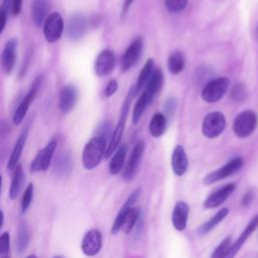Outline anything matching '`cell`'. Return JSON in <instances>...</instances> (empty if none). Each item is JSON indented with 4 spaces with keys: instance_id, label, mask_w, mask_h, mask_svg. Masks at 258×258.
Segmentation results:
<instances>
[{
    "instance_id": "obj_14",
    "label": "cell",
    "mask_w": 258,
    "mask_h": 258,
    "mask_svg": "<svg viewBox=\"0 0 258 258\" xmlns=\"http://www.w3.org/2000/svg\"><path fill=\"white\" fill-rule=\"evenodd\" d=\"M115 67V55L110 49L102 50L95 60V73L99 77L109 75Z\"/></svg>"
},
{
    "instance_id": "obj_26",
    "label": "cell",
    "mask_w": 258,
    "mask_h": 258,
    "mask_svg": "<svg viewBox=\"0 0 258 258\" xmlns=\"http://www.w3.org/2000/svg\"><path fill=\"white\" fill-rule=\"evenodd\" d=\"M152 72H153V59L152 58H148L146 60V62L144 63L143 68L141 69L139 75H138L135 87L132 89V92H133L134 96L136 94H138L141 91V89L147 84V82H148Z\"/></svg>"
},
{
    "instance_id": "obj_4",
    "label": "cell",
    "mask_w": 258,
    "mask_h": 258,
    "mask_svg": "<svg viewBox=\"0 0 258 258\" xmlns=\"http://www.w3.org/2000/svg\"><path fill=\"white\" fill-rule=\"evenodd\" d=\"M226 127V118L223 113L213 111L208 113L203 119L202 132L207 138L213 139L222 134Z\"/></svg>"
},
{
    "instance_id": "obj_17",
    "label": "cell",
    "mask_w": 258,
    "mask_h": 258,
    "mask_svg": "<svg viewBox=\"0 0 258 258\" xmlns=\"http://www.w3.org/2000/svg\"><path fill=\"white\" fill-rule=\"evenodd\" d=\"M16 47L17 39L11 38L5 44V47L1 54V67L5 74H10L13 71L16 59Z\"/></svg>"
},
{
    "instance_id": "obj_32",
    "label": "cell",
    "mask_w": 258,
    "mask_h": 258,
    "mask_svg": "<svg viewBox=\"0 0 258 258\" xmlns=\"http://www.w3.org/2000/svg\"><path fill=\"white\" fill-rule=\"evenodd\" d=\"M148 105H149V103H148V100H147V96L143 92L139 96V98L136 101L135 106L133 108V115H132V123L133 124H137L140 121V119L142 118V116L144 114V111H145V109Z\"/></svg>"
},
{
    "instance_id": "obj_25",
    "label": "cell",
    "mask_w": 258,
    "mask_h": 258,
    "mask_svg": "<svg viewBox=\"0 0 258 258\" xmlns=\"http://www.w3.org/2000/svg\"><path fill=\"white\" fill-rule=\"evenodd\" d=\"M126 153H127V146L125 144L119 145V147L114 152L109 164V170L112 174H117L123 169Z\"/></svg>"
},
{
    "instance_id": "obj_3",
    "label": "cell",
    "mask_w": 258,
    "mask_h": 258,
    "mask_svg": "<svg viewBox=\"0 0 258 258\" xmlns=\"http://www.w3.org/2000/svg\"><path fill=\"white\" fill-rule=\"evenodd\" d=\"M258 124L257 114L252 110H245L239 113L233 122V131L236 136L245 138L250 136Z\"/></svg>"
},
{
    "instance_id": "obj_19",
    "label": "cell",
    "mask_w": 258,
    "mask_h": 258,
    "mask_svg": "<svg viewBox=\"0 0 258 258\" xmlns=\"http://www.w3.org/2000/svg\"><path fill=\"white\" fill-rule=\"evenodd\" d=\"M78 100V91L74 85L64 86L59 95V108L63 113L73 110Z\"/></svg>"
},
{
    "instance_id": "obj_11",
    "label": "cell",
    "mask_w": 258,
    "mask_h": 258,
    "mask_svg": "<svg viewBox=\"0 0 258 258\" xmlns=\"http://www.w3.org/2000/svg\"><path fill=\"white\" fill-rule=\"evenodd\" d=\"M145 150V143L143 140H139L133 147L132 152L130 154V157L128 159V162L125 166V169L123 171V178L126 180H130L135 175L139 163L141 161V158L143 156Z\"/></svg>"
},
{
    "instance_id": "obj_16",
    "label": "cell",
    "mask_w": 258,
    "mask_h": 258,
    "mask_svg": "<svg viewBox=\"0 0 258 258\" xmlns=\"http://www.w3.org/2000/svg\"><path fill=\"white\" fill-rule=\"evenodd\" d=\"M235 183H228L223 187L217 189L213 194H211L204 202V208L206 209H214L221 206L235 190Z\"/></svg>"
},
{
    "instance_id": "obj_8",
    "label": "cell",
    "mask_w": 258,
    "mask_h": 258,
    "mask_svg": "<svg viewBox=\"0 0 258 258\" xmlns=\"http://www.w3.org/2000/svg\"><path fill=\"white\" fill-rule=\"evenodd\" d=\"M243 163H244V161L241 157H235V158L231 159L229 162H227L224 166H222V167L218 168L217 170L206 175L204 178V182L206 184H211V183H214L221 179H224V178L232 175L236 171H238L243 166Z\"/></svg>"
},
{
    "instance_id": "obj_7",
    "label": "cell",
    "mask_w": 258,
    "mask_h": 258,
    "mask_svg": "<svg viewBox=\"0 0 258 258\" xmlns=\"http://www.w3.org/2000/svg\"><path fill=\"white\" fill-rule=\"evenodd\" d=\"M63 32V20L59 13L53 12L49 14L43 24V34L47 42L57 41Z\"/></svg>"
},
{
    "instance_id": "obj_1",
    "label": "cell",
    "mask_w": 258,
    "mask_h": 258,
    "mask_svg": "<svg viewBox=\"0 0 258 258\" xmlns=\"http://www.w3.org/2000/svg\"><path fill=\"white\" fill-rule=\"evenodd\" d=\"M107 149V140L101 136H95L90 139L84 147L82 162L86 169H94L99 165L105 156Z\"/></svg>"
},
{
    "instance_id": "obj_2",
    "label": "cell",
    "mask_w": 258,
    "mask_h": 258,
    "mask_svg": "<svg viewBox=\"0 0 258 258\" xmlns=\"http://www.w3.org/2000/svg\"><path fill=\"white\" fill-rule=\"evenodd\" d=\"M134 97L132 90L129 92L127 98L125 99L124 103H123V107L121 109V114H120V118L119 121L115 127V129L113 130L112 136L110 138L109 144L107 145V149H106V153H105V157H110L115 151L116 149L119 147L120 141L122 139L123 133H124V129H125V124H126V119H127V115L129 112V106L131 103V99Z\"/></svg>"
},
{
    "instance_id": "obj_43",
    "label": "cell",
    "mask_w": 258,
    "mask_h": 258,
    "mask_svg": "<svg viewBox=\"0 0 258 258\" xmlns=\"http://www.w3.org/2000/svg\"><path fill=\"white\" fill-rule=\"evenodd\" d=\"M253 198H254V194H253L251 190L247 191V192L244 195L243 199H242V206H243V207L248 206V205L252 202Z\"/></svg>"
},
{
    "instance_id": "obj_21",
    "label": "cell",
    "mask_w": 258,
    "mask_h": 258,
    "mask_svg": "<svg viewBox=\"0 0 258 258\" xmlns=\"http://www.w3.org/2000/svg\"><path fill=\"white\" fill-rule=\"evenodd\" d=\"M162 84H163V74H162V71L159 68H157L152 72L146 84V89L144 91V93L147 96L149 105L152 103L155 95L158 94V92L160 91Z\"/></svg>"
},
{
    "instance_id": "obj_35",
    "label": "cell",
    "mask_w": 258,
    "mask_h": 258,
    "mask_svg": "<svg viewBox=\"0 0 258 258\" xmlns=\"http://www.w3.org/2000/svg\"><path fill=\"white\" fill-rule=\"evenodd\" d=\"M230 95H231V98L234 101H237V102L243 101L247 97V89H246V87L243 84L236 83L232 87Z\"/></svg>"
},
{
    "instance_id": "obj_50",
    "label": "cell",
    "mask_w": 258,
    "mask_h": 258,
    "mask_svg": "<svg viewBox=\"0 0 258 258\" xmlns=\"http://www.w3.org/2000/svg\"><path fill=\"white\" fill-rule=\"evenodd\" d=\"M53 258H63L62 256H55V257H53Z\"/></svg>"
},
{
    "instance_id": "obj_23",
    "label": "cell",
    "mask_w": 258,
    "mask_h": 258,
    "mask_svg": "<svg viewBox=\"0 0 258 258\" xmlns=\"http://www.w3.org/2000/svg\"><path fill=\"white\" fill-rule=\"evenodd\" d=\"M26 138H27V129H25L20 134V136L18 137V139L16 140V142L14 144V147L12 149V152L10 154V158H9L8 164H7L8 169L14 170V168L18 164V160H19V158L21 156V153H22V150L24 148V145H25V142H26Z\"/></svg>"
},
{
    "instance_id": "obj_45",
    "label": "cell",
    "mask_w": 258,
    "mask_h": 258,
    "mask_svg": "<svg viewBox=\"0 0 258 258\" xmlns=\"http://www.w3.org/2000/svg\"><path fill=\"white\" fill-rule=\"evenodd\" d=\"M7 132V128H6V124L4 122H0V139H2Z\"/></svg>"
},
{
    "instance_id": "obj_13",
    "label": "cell",
    "mask_w": 258,
    "mask_h": 258,
    "mask_svg": "<svg viewBox=\"0 0 258 258\" xmlns=\"http://www.w3.org/2000/svg\"><path fill=\"white\" fill-rule=\"evenodd\" d=\"M82 250L87 256L96 255L102 247V234L97 229L88 231L82 240Z\"/></svg>"
},
{
    "instance_id": "obj_46",
    "label": "cell",
    "mask_w": 258,
    "mask_h": 258,
    "mask_svg": "<svg viewBox=\"0 0 258 258\" xmlns=\"http://www.w3.org/2000/svg\"><path fill=\"white\" fill-rule=\"evenodd\" d=\"M2 225H3V213H2V211H0V229H1Z\"/></svg>"
},
{
    "instance_id": "obj_47",
    "label": "cell",
    "mask_w": 258,
    "mask_h": 258,
    "mask_svg": "<svg viewBox=\"0 0 258 258\" xmlns=\"http://www.w3.org/2000/svg\"><path fill=\"white\" fill-rule=\"evenodd\" d=\"M26 258H37L35 255H29V256H27Z\"/></svg>"
},
{
    "instance_id": "obj_38",
    "label": "cell",
    "mask_w": 258,
    "mask_h": 258,
    "mask_svg": "<svg viewBox=\"0 0 258 258\" xmlns=\"http://www.w3.org/2000/svg\"><path fill=\"white\" fill-rule=\"evenodd\" d=\"M11 2L12 0H4L1 8H0V34L5 28L7 22V15L8 11L11 10Z\"/></svg>"
},
{
    "instance_id": "obj_44",
    "label": "cell",
    "mask_w": 258,
    "mask_h": 258,
    "mask_svg": "<svg viewBox=\"0 0 258 258\" xmlns=\"http://www.w3.org/2000/svg\"><path fill=\"white\" fill-rule=\"evenodd\" d=\"M133 1H134V0H124L123 8H122V15H124V14L128 11L129 7H130V6H131V4L133 3Z\"/></svg>"
},
{
    "instance_id": "obj_41",
    "label": "cell",
    "mask_w": 258,
    "mask_h": 258,
    "mask_svg": "<svg viewBox=\"0 0 258 258\" xmlns=\"http://www.w3.org/2000/svg\"><path fill=\"white\" fill-rule=\"evenodd\" d=\"M117 89H118V82H117L116 80H114V79L111 80V81L107 84V86H106V88H105V96H106L107 98L113 96V95L116 93Z\"/></svg>"
},
{
    "instance_id": "obj_36",
    "label": "cell",
    "mask_w": 258,
    "mask_h": 258,
    "mask_svg": "<svg viewBox=\"0 0 258 258\" xmlns=\"http://www.w3.org/2000/svg\"><path fill=\"white\" fill-rule=\"evenodd\" d=\"M230 242H231V238L230 237L225 238L219 244V246L214 250L211 258H225L226 254H227V252L229 250V247H230Z\"/></svg>"
},
{
    "instance_id": "obj_39",
    "label": "cell",
    "mask_w": 258,
    "mask_h": 258,
    "mask_svg": "<svg viewBox=\"0 0 258 258\" xmlns=\"http://www.w3.org/2000/svg\"><path fill=\"white\" fill-rule=\"evenodd\" d=\"M10 249V236L5 232L0 236V257L7 256Z\"/></svg>"
},
{
    "instance_id": "obj_20",
    "label": "cell",
    "mask_w": 258,
    "mask_h": 258,
    "mask_svg": "<svg viewBox=\"0 0 258 258\" xmlns=\"http://www.w3.org/2000/svg\"><path fill=\"white\" fill-rule=\"evenodd\" d=\"M188 161L186 157V153L184 148L181 145H176L171 154V168L172 171L180 176L182 175L187 169Z\"/></svg>"
},
{
    "instance_id": "obj_10",
    "label": "cell",
    "mask_w": 258,
    "mask_h": 258,
    "mask_svg": "<svg viewBox=\"0 0 258 258\" xmlns=\"http://www.w3.org/2000/svg\"><path fill=\"white\" fill-rule=\"evenodd\" d=\"M143 49V39L142 37H136L130 45L125 50L121 58V70L122 72H127L133 66H135L142 53Z\"/></svg>"
},
{
    "instance_id": "obj_24",
    "label": "cell",
    "mask_w": 258,
    "mask_h": 258,
    "mask_svg": "<svg viewBox=\"0 0 258 258\" xmlns=\"http://www.w3.org/2000/svg\"><path fill=\"white\" fill-rule=\"evenodd\" d=\"M167 118L162 113H155L149 123V133L153 137H160L166 131Z\"/></svg>"
},
{
    "instance_id": "obj_22",
    "label": "cell",
    "mask_w": 258,
    "mask_h": 258,
    "mask_svg": "<svg viewBox=\"0 0 258 258\" xmlns=\"http://www.w3.org/2000/svg\"><path fill=\"white\" fill-rule=\"evenodd\" d=\"M139 192H140L139 188L135 189V190L128 197V199L126 200V202L124 203V205H123L122 208L120 209L118 215L116 216V218H115V220H114L113 226H112V230H111L112 234H117V233L119 232V230H121L122 225H123V221H124V219H125V217H126L128 211L130 210V208H132L133 204L136 202V200H137V198H138V196H139Z\"/></svg>"
},
{
    "instance_id": "obj_5",
    "label": "cell",
    "mask_w": 258,
    "mask_h": 258,
    "mask_svg": "<svg viewBox=\"0 0 258 258\" xmlns=\"http://www.w3.org/2000/svg\"><path fill=\"white\" fill-rule=\"evenodd\" d=\"M230 86L229 79L216 78L208 82L202 90V98L207 103H216L227 93Z\"/></svg>"
},
{
    "instance_id": "obj_29",
    "label": "cell",
    "mask_w": 258,
    "mask_h": 258,
    "mask_svg": "<svg viewBox=\"0 0 258 258\" xmlns=\"http://www.w3.org/2000/svg\"><path fill=\"white\" fill-rule=\"evenodd\" d=\"M229 214V210L227 208H223L222 210H220L219 212H217V214L215 216H213L208 222L204 223L198 230V234L199 235H205L207 233H209L211 230H213L220 222H222L226 216Z\"/></svg>"
},
{
    "instance_id": "obj_9",
    "label": "cell",
    "mask_w": 258,
    "mask_h": 258,
    "mask_svg": "<svg viewBox=\"0 0 258 258\" xmlns=\"http://www.w3.org/2000/svg\"><path fill=\"white\" fill-rule=\"evenodd\" d=\"M55 148H56V141L55 140L49 141L36 154V156L32 160L31 165H30V171L31 172L45 171L48 168V166L50 165V161H51V158H52Z\"/></svg>"
},
{
    "instance_id": "obj_27",
    "label": "cell",
    "mask_w": 258,
    "mask_h": 258,
    "mask_svg": "<svg viewBox=\"0 0 258 258\" xmlns=\"http://www.w3.org/2000/svg\"><path fill=\"white\" fill-rule=\"evenodd\" d=\"M47 2L46 0H33L31 5V17L32 21L36 26H40L46 16Z\"/></svg>"
},
{
    "instance_id": "obj_42",
    "label": "cell",
    "mask_w": 258,
    "mask_h": 258,
    "mask_svg": "<svg viewBox=\"0 0 258 258\" xmlns=\"http://www.w3.org/2000/svg\"><path fill=\"white\" fill-rule=\"evenodd\" d=\"M23 0H12L11 2V12L13 15H18L22 9Z\"/></svg>"
},
{
    "instance_id": "obj_34",
    "label": "cell",
    "mask_w": 258,
    "mask_h": 258,
    "mask_svg": "<svg viewBox=\"0 0 258 258\" xmlns=\"http://www.w3.org/2000/svg\"><path fill=\"white\" fill-rule=\"evenodd\" d=\"M164 6L170 13H179L187 5L188 0H164Z\"/></svg>"
},
{
    "instance_id": "obj_31",
    "label": "cell",
    "mask_w": 258,
    "mask_h": 258,
    "mask_svg": "<svg viewBox=\"0 0 258 258\" xmlns=\"http://www.w3.org/2000/svg\"><path fill=\"white\" fill-rule=\"evenodd\" d=\"M139 217H140V209L138 207L130 208V210L128 211V213L123 221V225H122L121 229H123L126 234H129L135 227L136 223L138 222Z\"/></svg>"
},
{
    "instance_id": "obj_37",
    "label": "cell",
    "mask_w": 258,
    "mask_h": 258,
    "mask_svg": "<svg viewBox=\"0 0 258 258\" xmlns=\"http://www.w3.org/2000/svg\"><path fill=\"white\" fill-rule=\"evenodd\" d=\"M32 198H33V184L29 183L27 185V187L25 188L23 196H22V201H21L22 213H25L28 210V208L32 202Z\"/></svg>"
},
{
    "instance_id": "obj_33",
    "label": "cell",
    "mask_w": 258,
    "mask_h": 258,
    "mask_svg": "<svg viewBox=\"0 0 258 258\" xmlns=\"http://www.w3.org/2000/svg\"><path fill=\"white\" fill-rule=\"evenodd\" d=\"M29 242V230L26 225L22 224L18 228L17 232V238H16V249L18 253H21Z\"/></svg>"
},
{
    "instance_id": "obj_30",
    "label": "cell",
    "mask_w": 258,
    "mask_h": 258,
    "mask_svg": "<svg viewBox=\"0 0 258 258\" xmlns=\"http://www.w3.org/2000/svg\"><path fill=\"white\" fill-rule=\"evenodd\" d=\"M184 56L180 51H174L169 55L167 60V68L172 75H178L181 73L184 69Z\"/></svg>"
},
{
    "instance_id": "obj_40",
    "label": "cell",
    "mask_w": 258,
    "mask_h": 258,
    "mask_svg": "<svg viewBox=\"0 0 258 258\" xmlns=\"http://www.w3.org/2000/svg\"><path fill=\"white\" fill-rule=\"evenodd\" d=\"M175 107H176V100H175V98H173V97L168 98V99L165 101V103H164V111H165V114H166L168 117L171 116V115L173 114V112H174Z\"/></svg>"
},
{
    "instance_id": "obj_28",
    "label": "cell",
    "mask_w": 258,
    "mask_h": 258,
    "mask_svg": "<svg viewBox=\"0 0 258 258\" xmlns=\"http://www.w3.org/2000/svg\"><path fill=\"white\" fill-rule=\"evenodd\" d=\"M23 181H24V173H23L22 166L20 164H17L13 171L12 181H11L10 190H9V197L11 200H14L18 197L22 188Z\"/></svg>"
},
{
    "instance_id": "obj_18",
    "label": "cell",
    "mask_w": 258,
    "mask_h": 258,
    "mask_svg": "<svg viewBox=\"0 0 258 258\" xmlns=\"http://www.w3.org/2000/svg\"><path fill=\"white\" fill-rule=\"evenodd\" d=\"M188 217V206L184 202H177L174 205L172 215H171V223L175 230L183 231L186 227Z\"/></svg>"
},
{
    "instance_id": "obj_49",
    "label": "cell",
    "mask_w": 258,
    "mask_h": 258,
    "mask_svg": "<svg viewBox=\"0 0 258 258\" xmlns=\"http://www.w3.org/2000/svg\"><path fill=\"white\" fill-rule=\"evenodd\" d=\"M256 38H257V40H258V26H257V28H256Z\"/></svg>"
},
{
    "instance_id": "obj_15",
    "label": "cell",
    "mask_w": 258,
    "mask_h": 258,
    "mask_svg": "<svg viewBox=\"0 0 258 258\" xmlns=\"http://www.w3.org/2000/svg\"><path fill=\"white\" fill-rule=\"evenodd\" d=\"M257 227H258V215L252 217V219L249 221V223L246 226V228L244 229V231L241 233L240 237L229 247V250H228L225 258H234L235 255L238 253V251L243 246V244L247 241V239L256 230Z\"/></svg>"
},
{
    "instance_id": "obj_12",
    "label": "cell",
    "mask_w": 258,
    "mask_h": 258,
    "mask_svg": "<svg viewBox=\"0 0 258 258\" xmlns=\"http://www.w3.org/2000/svg\"><path fill=\"white\" fill-rule=\"evenodd\" d=\"M89 27L88 18L81 13L71 16L68 24V35L72 40L81 39L87 32Z\"/></svg>"
},
{
    "instance_id": "obj_6",
    "label": "cell",
    "mask_w": 258,
    "mask_h": 258,
    "mask_svg": "<svg viewBox=\"0 0 258 258\" xmlns=\"http://www.w3.org/2000/svg\"><path fill=\"white\" fill-rule=\"evenodd\" d=\"M41 79H42L41 76H39L33 81L29 91L27 92L25 97L21 100L18 107L16 108V110L13 114V123L15 125H19L23 121L31 103L33 102V100H34V98H35V96H36V94L39 90V87L41 85Z\"/></svg>"
},
{
    "instance_id": "obj_48",
    "label": "cell",
    "mask_w": 258,
    "mask_h": 258,
    "mask_svg": "<svg viewBox=\"0 0 258 258\" xmlns=\"http://www.w3.org/2000/svg\"><path fill=\"white\" fill-rule=\"evenodd\" d=\"M1 185H2V176L0 175V191H1Z\"/></svg>"
}]
</instances>
